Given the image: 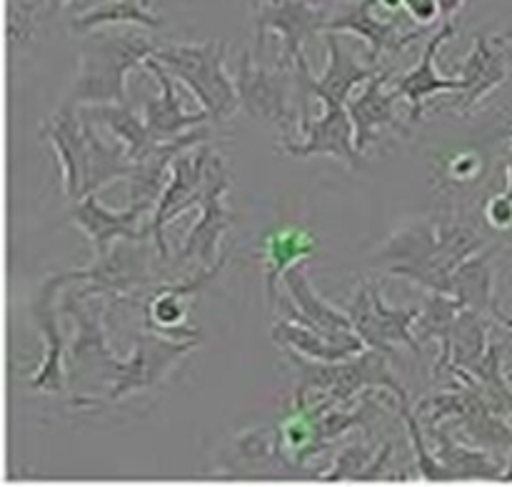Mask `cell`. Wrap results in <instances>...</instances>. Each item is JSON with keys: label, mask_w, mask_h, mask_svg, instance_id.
Segmentation results:
<instances>
[{"label": "cell", "mask_w": 512, "mask_h": 487, "mask_svg": "<svg viewBox=\"0 0 512 487\" xmlns=\"http://www.w3.org/2000/svg\"><path fill=\"white\" fill-rule=\"evenodd\" d=\"M210 155H213V150L205 148V145L200 150L190 148L180 153L170 165V180L165 185L163 195H160L158 205H155L153 220H150V235L155 238V245H158V253L163 260H168V243H165L168 223H173L175 215L200 205Z\"/></svg>", "instance_id": "4fadbf2b"}, {"label": "cell", "mask_w": 512, "mask_h": 487, "mask_svg": "<svg viewBox=\"0 0 512 487\" xmlns=\"http://www.w3.org/2000/svg\"><path fill=\"white\" fill-rule=\"evenodd\" d=\"M288 355L300 370V385L295 390V408L305 405L310 393L318 395V403H323L325 408H340V405L350 403L353 395H358L360 390L370 388L390 390L398 400L408 398L403 385L390 373L388 353H383V350L370 348L355 355V358L320 365H308L305 360L298 358L295 350H288Z\"/></svg>", "instance_id": "277c9868"}, {"label": "cell", "mask_w": 512, "mask_h": 487, "mask_svg": "<svg viewBox=\"0 0 512 487\" xmlns=\"http://www.w3.org/2000/svg\"><path fill=\"white\" fill-rule=\"evenodd\" d=\"M450 373L458 375L465 388L455 390V393L430 395L418 405V413H428V428L453 415L475 445L495 450L512 445V428L505 423L503 415L490 405V400L485 398L473 373L458 368V365H450Z\"/></svg>", "instance_id": "52a82bcc"}, {"label": "cell", "mask_w": 512, "mask_h": 487, "mask_svg": "<svg viewBox=\"0 0 512 487\" xmlns=\"http://www.w3.org/2000/svg\"><path fill=\"white\" fill-rule=\"evenodd\" d=\"M495 318L503 320V323L508 325V328H512V318H508V315H503V313H500V310H495Z\"/></svg>", "instance_id": "f6af8a7d"}, {"label": "cell", "mask_w": 512, "mask_h": 487, "mask_svg": "<svg viewBox=\"0 0 512 487\" xmlns=\"http://www.w3.org/2000/svg\"><path fill=\"white\" fill-rule=\"evenodd\" d=\"M348 315L353 320L355 333L363 338V343L373 350L393 355L395 345H408L413 353H420V343L415 338V320L420 310H398L390 308L380 295L378 285L363 283L355 293L353 303L348 305Z\"/></svg>", "instance_id": "9c48e42d"}, {"label": "cell", "mask_w": 512, "mask_h": 487, "mask_svg": "<svg viewBox=\"0 0 512 487\" xmlns=\"http://www.w3.org/2000/svg\"><path fill=\"white\" fill-rule=\"evenodd\" d=\"M233 180H230V170L220 155H210L208 170H205V185L203 198H200V220L195 228L190 230L185 238L183 250H180V260L198 258L200 268H213L218 265V245L225 230L233 225V213L225 208V193L230 190Z\"/></svg>", "instance_id": "30bf717a"}, {"label": "cell", "mask_w": 512, "mask_h": 487, "mask_svg": "<svg viewBox=\"0 0 512 487\" xmlns=\"http://www.w3.org/2000/svg\"><path fill=\"white\" fill-rule=\"evenodd\" d=\"M460 310H463V303L455 295L433 293L425 300V308L420 310L418 320H415V338H418V343L438 340L440 348H443V358H440L438 370H450V365H453L450 350H453V328Z\"/></svg>", "instance_id": "83f0119b"}, {"label": "cell", "mask_w": 512, "mask_h": 487, "mask_svg": "<svg viewBox=\"0 0 512 487\" xmlns=\"http://www.w3.org/2000/svg\"><path fill=\"white\" fill-rule=\"evenodd\" d=\"M510 140H512V128H510ZM508 195L512 198V150H510V158H508Z\"/></svg>", "instance_id": "7bdbcfd3"}, {"label": "cell", "mask_w": 512, "mask_h": 487, "mask_svg": "<svg viewBox=\"0 0 512 487\" xmlns=\"http://www.w3.org/2000/svg\"><path fill=\"white\" fill-rule=\"evenodd\" d=\"M385 83H390V75L385 73V70H380V73H375L373 78L365 83L360 98L348 103L350 118H353L355 125V148H358L360 153L378 138L380 128H388V125L398 123L395 103H398L403 95L398 93V88L385 93Z\"/></svg>", "instance_id": "cb8c5ba5"}, {"label": "cell", "mask_w": 512, "mask_h": 487, "mask_svg": "<svg viewBox=\"0 0 512 487\" xmlns=\"http://www.w3.org/2000/svg\"><path fill=\"white\" fill-rule=\"evenodd\" d=\"M158 45L143 33H93L83 35L78 48V75L68 98L78 105L115 103L128 105V73L143 68Z\"/></svg>", "instance_id": "3957f363"}, {"label": "cell", "mask_w": 512, "mask_h": 487, "mask_svg": "<svg viewBox=\"0 0 512 487\" xmlns=\"http://www.w3.org/2000/svg\"><path fill=\"white\" fill-rule=\"evenodd\" d=\"M273 340L283 345L285 350H295L298 355H305L315 363H340V360L355 358L368 348L360 335L348 340L330 338V335L318 333V330L308 328L293 318H283L273 325Z\"/></svg>", "instance_id": "d4e9b609"}, {"label": "cell", "mask_w": 512, "mask_h": 487, "mask_svg": "<svg viewBox=\"0 0 512 487\" xmlns=\"http://www.w3.org/2000/svg\"><path fill=\"white\" fill-rule=\"evenodd\" d=\"M478 250L480 240L470 228L425 218L390 235L375 263L388 265L390 275L415 280L430 293L450 295L455 270Z\"/></svg>", "instance_id": "7a4b0ae2"}, {"label": "cell", "mask_w": 512, "mask_h": 487, "mask_svg": "<svg viewBox=\"0 0 512 487\" xmlns=\"http://www.w3.org/2000/svg\"><path fill=\"white\" fill-rule=\"evenodd\" d=\"M490 258L493 253H480L465 260L453 275V285H450V295L463 303V308L478 310V313L495 315L498 305L493 300V270H490Z\"/></svg>", "instance_id": "f1b7e54d"}, {"label": "cell", "mask_w": 512, "mask_h": 487, "mask_svg": "<svg viewBox=\"0 0 512 487\" xmlns=\"http://www.w3.org/2000/svg\"><path fill=\"white\" fill-rule=\"evenodd\" d=\"M500 480H505V483H512V455H510V463H508V468H505V473L500 475Z\"/></svg>", "instance_id": "ee69618b"}, {"label": "cell", "mask_w": 512, "mask_h": 487, "mask_svg": "<svg viewBox=\"0 0 512 487\" xmlns=\"http://www.w3.org/2000/svg\"><path fill=\"white\" fill-rule=\"evenodd\" d=\"M390 450L393 445H385L378 455H370L368 448L363 445H353V448L343 450L335 463L333 470L323 475V483H340V480H373L375 475L383 473L385 463L390 460Z\"/></svg>", "instance_id": "836d02e7"}, {"label": "cell", "mask_w": 512, "mask_h": 487, "mask_svg": "<svg viewBox=\"0 0 512 487\" xmlns=\"http://www.w3.org/2000/svg\"><path fill=\"white\" fill-rule=\"evenodd\" d=\"M455 33H458L455 20H443V25L433 33V38L425 43L418 65L413 70H408L400 80H395L398 93L410 103V120L413 123L420 120L423 105L428 98H435L438 93H465L468 90V83L463 78H450V75H443L435 70V55H438L440 45L455 38Z\"/></svg>", "instance_id": "d6986e66"}, {"label": "cell", "mask_w": 512, "mask_h": 487, "mask_svg": "<svg viewBox=\"0 0 512 487\" xmlns=\"http://www.w3.org/2000/svg\"><path fill=\"white\" fill-rule=\"evenodd\" d=\"M40 138L50 140L58 153L60 168H63V183L65 195L70 200H80V190H83V170H85V125L83 115L78 113V103L65 98L58 105L53 115L40 125Z\"/></svg>", "instance_id": "e0dca14e"}, {"label": "cell", "mask_w": 512, "mask_h": 487, "mask_svg": "<svg viewBox=\"0 0 512 487\" xmlns=\"http://www.w3.org/2000/svg\"><path fill=\"white\" fill-rule=\"evenodd\" d=\"M143 25V28H160L163 18L153 10L145 8V0H110V3L90 8L85 13L73 15L70 20V30L75 35H88L98 30L100 25Z\"/></svg>", "instance_id": "f546056e"}, {"label": "cell", "mask_w": 512, "mask_h": 487, "mask_svg": "<svg viewBox=\"0 0 512 487\" xmlns=\"http://www.w3.org/2000/svg\"><path fill=\"white\" fill-rule=\"evenodd\" d=\"M45 3H48L50 13H58V10H63L65 5H73L75 0H45Z\"/></svg>", "instance_id": "60d3db41"}, {"label": "cell", "mask_w": 512, "mask_h": 487, "mask_svg": "<svg viewBox=\"0 0 512 487\" xmlns=\"http://www.w3.org/2000/svg\"><path fill=\"white\" fill-rule=\"evenodd\" d=\"M200 340H178V338H160V333H143L135 338L133 355L123 360V370L113 380L108 398L123 400L138 390L155 388L168 378L170 370L190 353L198 348Z\"/></svg>", "instance_id": "8fae6325"}, {"label": "cell", "mask_w": 512, "mask_h": 487, "mask_svg": "<svg viewBox=\"0 0 512 487\" xmlns=\"http://www.w3.org/2000/svg\"><path fill=\"white\" fill-rule=\"evenodd\" d=\"M283 283L288 288L290 300H293V308L288 310V318L298 320V323L308 325V328L318 330V333L330 335V338L348 340L358 335L348 313H340L338 308H333L328 300H323L315 293L308 275H305V263L290 268L285 273Z\"/></svg>", "instance_id": "44dd1931"}, {"label": "cell", "mask_w": 512, "mask_h": 487, "mask_svg": "<svg viewBox=\"0 0 512 487\" xmlns=\"http://www.w3.org/2000/svg\"><path fill=\"white\" fill-rule=\"evenodd\" d=\"M103 3H110V0H75L70 8H73V15H80V13H85V10L98 8V5H103Z\"/></svg>", "instance_id": "ab89813d"}, {"label": "cell", "mask_w": 512, "mask_h": 487, "mask_svg": "<svg viewBox=\"0 0 512 487\" xmlns=\"http://www.w3.org/2000/svg\"><path fill=\"white\" fill-rule=\"evenodd\" d=\"M320 248L318 235L310 230L288 225L265 235L263 240V260H265V290H268L270 305L278 300V283L285 278L290 268L300 263H308Z\"/></svg>", "instance_id": "603a6c76"}, {"label": "cell", "mask_w": 512, "mask_h": 487, "mask_svg": "<svg viewBox=\"0 0 512 487\" xmlns=\"http://www.w3.org/2000/svg\"><path fill=\"white\" fill-rule=\"evenodd\" d=\"M473 373V378L478 380L480 390L485 393V398L490 400L495 410H498L503 418L512 415V388L503 375V355H500V345L490 343L488 353L468 370Z\"/></svg>", "instance_id": "1f68e13d"}, {"label": "cell", "mask_w": 512, "mask_h": 487, "mask_svg": "<svg viewBox=\"0 0 512 487\" xmlns=\"http://www.w3.org/2000/svg\"><path fill=\"white\" fill-rule=\"evenodd\" d=\"M60 308L68 315H73L75 325H78V338H75L70 355L73 360H78L85 368H98L103 373V378L115 380L123 370V360H115L113 353L105 345L103 328H100V305L95 308H85L83 295L70 293L65 295V300L60 303Z\"/></svg>", "instance_id": "7402d4cb"}, {"label": "cell", "mask_w": 512, "mask_h": 487, "mask_svg": "<svg viewBox=\"0 0 512 487\" xmlns=\"http://www.w3.org/2000/svg\"><path fill=\"white\" fill-rule=\"evenodd\" d=\"M480 170V160L475 158V153H463L458 158L450 160L448 173L453 180H473Z\"/></svg>", "instance_id": "74e56055"}, {"label": "cell", "mask_w": 512, "mask_h": 487, "mask_svg": "<svg viewBox=\"0 0 512 487\" xmlns=\"http://www.w3.org/2000/svg\"><path fill=\"white\" fill-rule=\"evenodd\" d=\"M235 88H238L240 108L258 123H270L275 128H290L295 115L290 110L295 70L278 65L275 70L263 68L255 60L253 48L243 50L235 68Z\"/></svg>", "instance_id": "ba28073f"}, {"label": "cell", "mask_w": 512, "mask_h": 487, "mask_svg": "<svg viewBox=\"0 0 512 487\" xmlns=\"http://www.w3.org/2000/svg\"><path fill=\"white\" fill-rule=\"evenodd\" d=\"M400 410H403V420H405V425H408V433H410V440H413L415 455H418L420 478L430 480V483H438V480H455L453 473H450V470L445 468V465L440 463L435 455H430L428 448H425L423 428H420V415H415L413 410H410L408 398L400 400Z\"/></svg>", "instance_id": "e575fe53"}, {"label": "cell", "mask_w": 512, "mask_h": 487, "mask_svg": "<svg viewBox=\"0 0 512 487\" xmlns=\"http://www.w3.org/2000/svg\"><path fill=\"white\" fill-rule=\"evenodd\" d=\"M380 5H383L385 10H390V13H398V10H403V0H380Z\"/></svg>", "instance_id": "b9f144b4"}, {"label": "cell", "mask_w": 512, "mask_h": 487, "mask_svg": "<svg viewBox=\"0 0 512 487\" xmlns=\"http://www.w3.org/2000/svg\"><path fill=\"white\" fill-rule=\"evenodd\" d=\"M430 435L438 445L435 458L453 473V478H500V465L493 463L488 453L463 448L438 425L430 428Z\"/></svg>", "instance_id": "4dcf8cb0"}, {"label": "cell", "mask_w": 512, "mask_h": 487, "mask_svg": "<svg viewBox=\"0 0 512 487\" xmlns=\"http://www.w3.org/2000/svg\"><path fill=\"white\" fill-rule=\"evenodd\" d=\"M330 10L313 0H258L255 3V30L253 55H263L265 35L278 33L283 43V58L278 65L293 68L295 73H308L305 43L318 33H325L330 23Z\"/></svg>", "instance_id": "8992f818"}, {"label": "cell", "mask_w": 512, "mask_h": 487, "mask_svg": "<svg viewBox=\"0 0 512 487\" xmlns=\"http://www.w3.org/2000/svg\"><path fill=\"white\" fill-rule=\"evenodd\" d=\"M512 60V33H475L473 50L460 68V78L468 83L460 113L470 115L478 103H483L493 90L508 80Z\"/></svg>", "instance_id": "9a60e30c"}, {"label": "cell", "mask_w": 512, "mask_h": 487, "mask_svg": "<svg viewBox=\"0 0 512 487\" xmlns=\"http://www.w3.org/2000/svg\"><path fill=\"white\" fill-rule=\"evenodd\" d=\"M328 68L320 78L313 73H295V88L300 95V133L303 143H285L278 150L293 158H313V155H330L343 160L350 168H360V150L355 148V125L350 118V93L355 85L368 83L380 68L375 63L363 65L355 60L353 50H348L340 40V33L328 30Z\"/></svg>", "instance_id": "6da1fadb"}, {"label": "cell", "mask_w": 512, "mask_h": 487, "mask_svg": "<svg viewBox=\"0 0 512 487\" xmlns=\"http://www.w3.org/2000/svg\"><path fill=\"white\" fill-rule=\"evenodd\" d=\"M68 283H75L73 270L70 273H53L50 278L43 280V285L35 293L33 303H30V315H33L35 325H38L40 335L45 340V358L40 363L38 373L30 380V388L43 390V393H63L65 390V375H63V353H65V335L60 333L58 323V308H55V298L60 290Z\"/></svg>", "instance_id": "5bb4252c"}, {"label": "cell", "mask_w": 512, "mask_h": 487, "mask_svg": "<svg viewBox=\"0 0 512 487\" xmlns=\"http://www.w3.org/2000/svg\"><path fill=\"white\" fill-rule=\"evenodd\" d=\"M85 115L90 120H98V123L108 125L115 135H118L120 143L128 150V158L133 163H143L148 155H153L158 150V140L150 135L148 123L145 118H140L133 108L128 105H115V103H100V105H80Z\"/></svg>", "instance_id": "4316f807"}, {"label": "cell", "mask_w": 512, "mask_h": 487, "mask_svg": "<svg viewBox=\"0 0 512 487\" xmlns=\"http://www.w3.org/2000/svg\"><path fill=\"white\" fill-rule=\"evenodd\" d=\"M85 125V170H83V190H80V200L85 195H95L100 188L110 185L118 178H130V173L135 170V163L128 158V150L125 145H108L93 128V120L80 110ZM78 203V200H75Z\"/></svg>", "instance_id": "484cf974"}, {"label": "cell", "mask_w": 512, "mask_h": 487, "mask_svg": "<svg viewBox=\"0 0 512 487\" xmlns=\"http://www.w3.org/2000/svg\"><path fill=\"white\" fill-rule=\"evenodd\" d=\"M225 53H228L225 43L205 40V43L158 45L153 58L163 63L175 80L188 85L210 118L220 123L233 118L240 108L235 80L225 73V58H228Z\"/></svg>", "instance_id": "5b68a950"}, {"label": "cell", "mask_w": 512, "mask_h": 487, "mask_svg": "<svg viewBox=\"0 0 512 487\" xmlns=\"http://www.w3.org/2000/svg\"><path fill=\"white\" fill-rule=\"evenodd\" d=\"M485 353H488V335H485V325L480 320V313L478 310L463 308L458 320H455L450 360L458 368L470 370Z\"/></svg>", "instance_id": "d6a6232c"}, {"label": "cell", "mask_w": 512, "mask_h": 487, "mask_svg": "<svg viewBox=\"0 0 512 487\" xmlns=\"http://www.w3.org/2000/svg\"><path fill=\"white\" fill-rule=\"evenodd\" d=\"M150 205L145 203H130L125 210H108L105 205L98 203L95 195H85L83 200L73 205L70 210V220L78 225L85 233V238L93 243L95 258H105L113 250L115 240H130V243H140L145 238L143 230H138V220L145 213H150Z\"/></svg>", "instance_id": "2e32d148"}, {"label": "cell", "mask_w": 512, "mask_h": 487, "mask_svg": "<svg viewBox=\"0 0 512 487\" xmlns=\"http://www.w3.org/2000/svg\"><path fill=\"white\" fill-rule=\"evenodd\" d=\"M403 10L420 28H428V25H433L440 18L438 0H403Z\"/></svg>", "instance_id": "8d00e7d4"}, {"label": "cell", "mask_w": 512, "mask_h": 487, "mask_svg": "<svg viewBox=\"0 0 512 487\" xmlns=\"http://www.w3.org/2000/svg\"><path fill=\"white\" fill-rule=\"evenodd\" d=\"M148 73H153L160 83V93L153 95V98L145 100V123H148L150 135H153L158 143H173V140L183 138L185 133H190L193 128H200L205 125V120L210 118L208 110H195V113H188L180 105L178 93H175V78L163 63L150 55L143 65Z\"/></svg>", "instance_id": "ffe728a7"}, {"label": "cell", "mask_w": 512, "mask_h": 487, "mask_svg": "<svg viewBox=\"0 0 512 487\" xmlns=\"http://www.w3.org/2000/svg\"><path fill=\"white\" fill-rule=\"evenodd\" d=\"M225 258L213 268H200L198 275L183 280V283L160 285L148 300L145 308V325L160 335H170L178 340H200V330L185 328V318H188V300L195 298L215 275L223 270Z\"/></svg>", "instance_id": "ac0fdd59"}, {"label": "cell", "mask_w": 512, "mask_h": 487, "mask_svg": "<svg viewBox=\"0 0 512 487\" xmlns=\"http://www.w3.org/2000/svg\"><path fill=\"white\" fill-rule=\"evenodd\" d=\"M485 218L495 230H510L512 228V198L508 193L495 195L485 205Z\"/></svg>", "instance_id": "d590c367"}, {"label": "cell", "mask_w": 512, "mask_h": 487, "mask_svg": "<svg viewBox=\"0 0 512 487\" xmlns=\"http://www.w3.org/2000/svg\"><path fill=\"white\" fill-rule=\"evenodd\" d=\"M328 30L333 33H353L368 43V60L375 63L380 55H398L423 38V28L420 30H403L400 28L395 13L385 10L380 0H358V3L348 5L340 13L330 18ZM325 30V33H328Z\"/></svg>", "instance_id": "7c38bea8"}, {"label": "cell", "mask_w": 512, "mask_h": 487, "mask_svg": "<svg viewBox=\"0 0 512 487\" xmlns=\"http://www.w3.org/2000/svg\"><path fill=\"white\" fill-rule=\"evenodd\" d=\"M440 5V20H453L458 10L463 8L465 0H438Z\"/></svg>", "instance_id": "f35d334b"}]
</instances>
